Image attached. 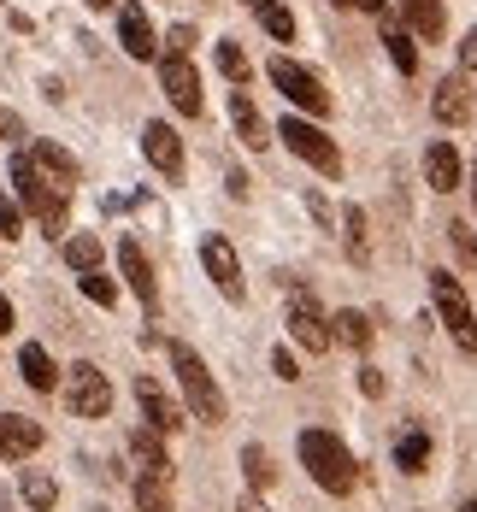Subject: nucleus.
Segmentation results:
<instances>
[{
	"mask_svg": "<svg viewBox=\"0 0 477 512\" xmlns=\"http://www.w3.org/2000/svg\"><path fill=\"white\" fill-rule=\"evenodd\" d=\"M295 454H301V471L313 477L330 501H348V495L360 489V460H354V448H348L336 430L307 424V430L295 436Z\"/></svg>",
	"mask_w": 477,
	"mask_h": 512,
	"instance_id": "nucleus-1",
	"label": "nucleus"
},
{
	"mask_svg": "<svg viewBox=\"0 0 477 512\" xmlns=\"http://www.w3.org/2000/svg\"><path fill=\"white\" fill-rule=\"evenodd\" d=\"M6 183H12V195H18V206L48 230L53 242H65L71 236V195L53 183L48 171L36 165L30 154H12V171H6Z\"/></svg>",
	"mask_w": 477,
	"mask_h": 512,
	"instance_id": "nucleus-2",
	"label": "nucleus"
},
{
	"mask_svg": "<svg viewBox=\"0 0 477 512\" xmlns=\"http://www.w3.org/2000/svg\"><path fill=\"white\" fill-rule=\"evenodd\" d=\"M165 359H171V377H177V395H183V407H189V418H201L207 430H218V424H230V401H224V389H218V377H212V365L189 342H165Z\"/></svg>",
	"mask_w": 477,
	"mask_h": 512,
	"instance_id": "nucleus-3",
	"label": "nucleus"
},
{
	"mask_svg": "<svg viewBox=\"0 0 477 512\" xmlns=\"http://www.w3.org/2000/svg\"><path fill=\"white\" fill-rule=\"evenodd\" d=\"M289 154L301 159V165H313L318 177H342V148H336V136H324V124L318 118H301V112H283L277 118V130H271Z\"/></svg>",
	"mask_w": 477,
	"mask_h": 512,
	"instance_id": "nucleus-4",
	"label": "nucleus"
},
{
	"mask_svg": "<svg viewBox=\"0 0 477 512\" xmlns=\"http://www.w3.org/2000/svg\"><path fill=\"white\" fill-rule=\"evenodd\" d=\"M430 307L442 318V330H448V342L460 348L466 359H477V312H472V295L460 289V277L454 271H430Z\"/></svg>",
	"mask_w": 477,
	"mask_h": 512,
	"instance_id": "nucleus-5",
	"label": "nucleus"
},
{
	"mask_svg": "<svg viewBox=\"0 0 477 512\" xmlns=\"http://www.w3.org/2000/svg\"><path fill=\"white\" fill-rule=\"evenodd\" d=\"M59 389H65V412H71V418H89V424L112 418V401H118V389H112V377H106L95 359H71Z\"/></svg>",
	"mask_w": 477,
	"mask_h": 512,
	"instance_id": "nucleus-6",
	"label": "nucleus"
},
{
	"mask_svg": "<svg viewBox=\"0 0 477 512\" xmlns=\"http://www.w3.org/2000/svg\"><path fill=\"white\" fill-rule=\"evenodd\" d=\"M265 77H271V89L295 106L301 118H324V112H330V89L318 83V71H307L301 59H289V53H271V59H265Z\"/></svg>",
	"mask_w": 477,
	"mask_h": 512,
	"instance_id": "nucleus-7",
	"label": "nucleus"
},
{
	"mask_svg": "<svg viewBox=\"0 0 477 512\" xmlns=\"http://www.w3.org/2000/svg\"><path fill=\"white\" fill-rule=\"evenodd\" d=\"M283 324H289V342H295L301 354H313V359H318V354H330V348H336L330 312L318 307L307 289H295V283H289V318H283Z\"/></svg>",
	"mask_w": 477,
	"mask_h": 512,
	"instance_id": "nucleus-8",
	"label": "nucleus"
},
{
	"mask_svg": "<svg viewBox=\"0 0 477 512\" xmlns=\"http://www.w3.org/2000/svg\"><path fill=\"white\" fill-rule=\"evenodd\" d=\"M159 89H165V101L177 118H207V95H201V71H195V59H183V53H159Z\"/></svg>",
	"mask_w": 477,
	"mask_h": 512,
	"instance_id": "nucleus-9",
	"label": "nucleus"
},
{
	"mask_svg": "<svg viewBox=\"0 0 477 512\" xmlns=\"http://www.w3.org/2000/svg\"><path fill=\"white\" fill-rule=\"evenodd\" d=\"M201 271L212 277V289L230 301V307H242L248 301V277H242V254H236V242L230 236H201Z\"/></svg>",
	"mask_w": 477,
	"mask_h": 512,
	"instance_id": "nucleus-10",
	"label": "nucleus"
},
{
	"mask_svg": "<svg viewBox=\"0 0 477 512\" xmlns=\"http://www.w3.org/2000/svg\"><path fill=\"white\" fill-rule=\"evenodd\" d=\"M142 159L159 171V183H183V171H189V154H183V136H177V124H165V118H148L142 124Z\"/></svg>",
	"mask_w": 477,
	"mask_h": 512,
	"instance_id": "nucleus-11",
	"label": "nucleus"
},
{
	"mask_svg": "<svg viewBox=\"0 0 477 512\" xmlns=\"http://www.w3.org/2000/svg\"><path fill=\"white\" fill-rule=\"evenodd\" d=\"M118 271H124V289L142 301V312L159 318V271H154V259H148V248H142L136 236H118Z\"/></svg>",
	"mask_w": 477,
	"mask_h": 512,
	"instance_id": "nucleus-12",
	"label": "nucleus"
},
{
	"mask_svg": "<svg viewBox=\"0 0 477 512\" xmlns=\"http://www.w3.org/2000/svg\"><path fill=\"white\" fill-rule=\"evenodd\" d=\"M136 407H142V424H148V430H159L165 442L189 424V407H183L171 389H159L154 377H136Z\"/></svg>",
	"mask_w": 477,
	"mask_h": 512,
	"instance_id": "nucleus-13",
	"label": "nucleus"
},
{
	"mask_svg": "<svg viewBox=\"0 0 477 512\" xmlns=\"http://www.w3.org/2000/svg\"><path fill=\"white\" fill-rule=\"evenodd\" d=\"M118 48L130 53V59H142V65H159V36H154V18H148V6L142 0H118Z\"/></svg>",
	"mask_w": 477,
	"mask_h": 512,
	"instance_id": "nucleus-14",
	"label": "nucleus"
},
{
	"mask_svg": "<svg viewBox=\"0 0 477 512\" xmlns=\"http://www.w3.org/2000/svg\"><path fill=\"white\" fill-rule=\"evenodd\" d=\"M48 448V430L24 412H0V460L6 465H30L36 454Z\"/></svg>",
	"mask_w": 477,
	"mask_h": 512,
	"instance_id": "nucleus-15",
	"label": "nucleus"
},
{
	"mask_svg": "<svg viewBox=\"0 0 477 512\" xmlns=\"http://www.w3.org/2000/svg\"><path fill=\"white\" fill-rule=\"evenodd\" d=\"M124 454H130V465H136V477H159V483H171V448H165V436L159 430H148V424H136L130 436H124Z\"/></svg>",
	"mask_w": 477,
	"mask_h": 512,
	"instance_id": "nucleus-16",
	"label": "nucleus"
},
{
	"mask_svg": "<svg viewBox=\"0 0 477 512\" xmlns=\"http://www.w3.org/2000/svg\"><path fill=\"white\" fill-rule=\"evenodd\" d=\"M18 377H24V389H36V395H59L65 365H53V354L42 342H18Z\"/></svg>",
	"mask_w": 477,
	"mask_h": 512,
	"instance_id": "nucleus-17",
	"label": "nucleus"
},
{
	"mask_svg": "<svg viewBox=\"0 0 477 512\" xmlns=\"http://www.w3.org/2000/svg\"><path fill=\"white\" fill-rule=\"evenodd\" d=\"M401 30H413V42H442L448 36V6L442 0H395Z\"/></svg>",
	"mask_w": 477,
	"mask_h": 512,
	"instance_id": "nucleus-18",
	"label": "nucleus"
},
{
	"mask_svg": "<svg viewBox=\"0 0 477 512\" xmlns=\"http://www.w3.org/2000/svg\"><path fill=\"white\" fill-rule=\"evenodd\" d=\"M430 112H436V124H448V130L472 124V89H466V71H454V77H442V83H436Z\"/></svg>",
	"mask_w": 477,
	"mask_h": 512,
	"instance_id": "nucleus-19",
	"label": "nucleus"
},
{
	"mask_svg": "<svg viewBox=\"0 0 477 512\" xmlns=\"http://www.w3.org/2000/svg\"><path fill=\"white\" fill-rule=\"evenodd\" d=\"M230 124H236V142H242V148H254V154L271 142V124L260 118V106H254L248 89H230Z\"/></svg>",
	"mask_w": 477,
	"mask_h": 512,
	"instance_id": "nucleus-20",
	"label": "nucleus"
},
{
	"mask_svg": "<svg viewBox=\"0 0 477 512\" xmlns=\"http://www.w3.org/2000/svg\"><path fill=\"white\" fill-rule=\"evenodd\" d=\"M460 177H466V171H460V148H454V142H430V148H424V183H430L436 195H454Z\"/></svg>",
	"mask_w": 477,
	"mask_h": 512,
	"instance_id": "nucleus-21",
	"label": "nucleus"
},
{
	"mask_svg": "<svg viewBox=\"0 0 477 512\" xmlns=\"http://www.w3.org/2000/svg\"><path fill=\"white\" fill-rule=\"evenodd\" d=\"M30 159H36V165L48 171V177L59 183V189H65V195H71V189L83 183V159L71 154V148H59V142H48V136H42V142L30 148Z\"/></svg>",
	"mask_w": 477,
	"mask_h": 512,
	"instance_id": "nucleus-22",
	"label": "nucleus"
},
{
	"mask_svg": "<svg viewBox=\"0 0 477 512\" xmlns=\"http://www.w3.org/2000/svg\"><path fill=\"white\" fill-rule=\"evenodd\" d=\"M18 501L30 512H53L59 507V477L48 465H18Z\"/></svg>",
	"mask_w": 477,
	"mask_h": 512,
	"instance_id": "nucleus-23",
	"label": "nucleus"
},
{
	"mask_svg": "<svg viewBox=\"0 0 477 512\" xmlns=\"http://www.w3.org/2000/svg\"><path fill=\"white\" fill-rule=\"evenodd\" d=\"M59 254H65V265H71L77 277H89V271H106V242L95 236V230H71V236L59 242Z\"/></svg>",
	"mask_w": 477,
	"mask_h": 512,
	"instance_id": "nucleus-24",
	"label": "nucleus"
},
{
	"mask_svg": "<svg viewBox=\"0 0 477 512\" xmlns=\"http://www.w3.org/2000/svg\"><path fill=\"white\" fill-rule=\"evenodd\" d=\"M430 454H436V442H430V430H424V424H407V430L395 436V465H401L407 477L430 471Z\"/></svg>",
	"mask_w": 477,
	"mask_h": 512,
	"instance_id": "nucleus-25",
	"label": "nucleus"
},
{
	"mask_svg": "<svg viewBox=\"0 0 477 512\" xmlns=\"http://www.w3.org/2000/svg\"><path fill=\"white\" fill-rule=\"evenodd\" d=\"M383 53L395 59L401 77H419V42H413V30H401V18H389V12H383Z\"/></svg>",
	"mask_w": 477,
	"mask_h": 512,
	"instance_id": "nucleus-26",
	"label": "nucleus"
},
{
	"mask_svg": "<svg viewBox=\"0 0 477 512\" xmlns=\"http://www.w3.org/2000/svg\"><path fill=\"white\" fill-rule=\"evenodd\" d=\"M330 330H336V342H342V348H354V354H366L371 342H377V324H371L360 307L330 312Z\"/></svg>",
	"mask_w": 477,
	"mask_h": 512,
	"instance_id": "nucleus-27",
	"label": "nucleus"
},
{
	"mask_svg": "<svg viewBox=\"0 0 477 512\" xmlns=\"http://www.w3.org/2000/svg\"><path fill=\"white\" fill-rule=\"evenodd\" d=\"M236 460H242V477H248V489H254V495H265V489L277 483V460H271V448H265V442H242V454H236Z\"/></svg>",
	"mask_w": 477,
	"mask_h": 512,
	"instance_id": "nucleus-28",
	"label": "nucleus"
},
{
	"mask_svg": "<svg viewBox=\"0 0 477 512\" xmlns=\"http://www.w3.org/2000/svg\"><path fill=\"white\" fill-rule=\"evenodd\" d=\"M254 18H260V30L271 42H295V12H289V0H254Z\"/></svg>",
	"mask_w": 477,
	"mask_h": 512,
	"instance_id": "nucleus-29",
	"label": "nucleus"
},
{
	"mask_svg": "<svg viewBox=\"0 0 477 512\" xmlns=\"http://www.w3.org/2000/svg\"><path fill=\"white\" fill-rule=\"evenodd\" d=\"M77 289H83V301L101 312H118V295H124V283L118 277H106V271H89V277H77Z\"/></svg>",
	"mask_w": 477,
	"mask_h": 512,
	"instance_id": "nucleus-30",
	"label": "nucleus"
},
{
	"mask_svg": "<svg viewBox=\"0 0 477 512\" xmlns=\"http://www.w3.org/2000/svg\"><path fill=\"white\" fill-rule=\"evenodd\" d=\"M212 65H218V71H224V77H230L236 89H242V83L254 77V65H248V53H242V42H236V36H224V42L212 48Z\"/></svg>",
	"mask_w": 477,
	"mask_h": 512,
	"instance_id": "nucleus-31",
	"label": "nucleus"
},
{
	"mask_svg": "<svg viewBox=\"0 0 477 512\" xmlns=\"http://www.w3.org/2000/svg\"><path fill=\"white\" fill-rule=\"evenodd\" d=\"M130 495H136V512H177L171 483H159V477H130Z\"/></svg>",
	"mask_w": 477,
	"mask_h": 512,
	"instance_id": "nucleus-32",
	"label": "nucleus"
},
{
	"mask_svg": "<svg viewBox=\"0 0 477 512\" xmlns=\"http://www.w3.org/2000/svg\"><path fill=\"white\" fill-rule=\"evenodd\" d=\"M342 242H348V259L366 265L371 242H366V206H342Z\"/></svg>",
	"mask_w": 477,
	"mask_h": 512,
	"instance_id": "nucleus-33",
	"label": "nucleus"
},
{
	"mask_svg": "<svg viewBox=\"0 0 477 512\" xmlns=\"http://www.w3.org/2000/svg\"><path fill=\"white\" fill-rule=\"evenodd\" d=\"M24 206H18V195H0V242H18V230H24Z\"/></svg>",
	"mask_w": 477,
	"mask_h": 512,
	"instance_id": "nucleus-34",
	"label": "nucleus"
},
{
	"mask_svg": "<svg viewBox=\"0 0 477 512\" xmlns=\"http://www.w3.org/2000/svg\"><path fill=\"white\" fill-rule=\"evenodd\" d=\"M195 42H201V36H195V24H171V30H165V48H159V53H183V59H189V53H195Z\"/></svg>",
	"mask_w": 477,
	"mask_h": 512,
	"instance_id": "nucleus-35",
	"label": "nucleus"
},
{
	"mask_svg": "<svg viewBox=\"0 0 477 512\" xmlns=\"http://www.w3.org/2000/svg\"><path fill=\"white\" fill-rule=\"evenodd\" d=\"M271 371H277V383H301V359H295V348H271Z\"/></svg>",
	"mask_w": 477,
	"mask_h": 512,
	"instance_id": "nucleus-36",
	"label": "nucleus"
},
{
	"mask_svg": "<svg viewBox=\"0 0 477 512\" xmlns=\"http://www.w3.org/2000/svg\"><path fill=\"white\" fill-rule=\"evenodd\" d=\"M354 383H360V395H366V401H377V395L389 389V383H383V371H377L371 359H360V377H354Z\"/></svg>",
	"mask_w": 477,
	"mask_h": 512,
	"instance_id": "nucleus-37",
	"label": "nucleus"
},
{
	"mask_svg": "<svg viewBox=\"0 0 477 512\" xmlns=\"http://www.w3.org/2000/svg\"><path fill=\"white\" fill-rule=\"evenodd\" d=\"M30 130H24V118L12 112V106H0V142H24Z\"/></svg>",
	"mask_w": 477,
	"mask_h": 512,
	"instance_id": "nucleus-38",
	"label": "nucleus"
},
{
	"mask_svg": "<svg viewBox=\"0 0 477 512\" xmlns=\"http://www.w3.org/2000/svg\"><path fill=\"white\" fill-rule=\"evenodd\" d=\"M460 71H466V77H477V24L460 36Z\"/></svg>",
	"mask_w": 477,
	"mask_h": 512,
	"instance_id": "nucleus-39",
	"label": "nucleus"
},
{
	"mask_svg": "<svg viewBox=\"0 0 477 512\" xmlns=\"http://www.w3.org/2000/svg\"><path fill=\"white\" fill-rule=\"evenodd\" d=\"M12 330H18V312H12V301H6V295H0V342H6Z\"/></svg>",
	"mask_w": 477,
	"mask_h": 512,
	"instance_id": "nucleus-40",
	"label": "nucleus"
},
{
	"mask_svg": "<svg viewBox=\"0 0 477 512\" xmlns=\"http://www.w3.org/2000/svg\"><path fill=\"white\" fill-rule=\"evenodd\" d=\"M307 212H313L318 224H330V201H324V195H318V189H307Z\"/></svg>",
	"mask_w": 477,
	"mask_h": 512,
	"instance_id": "nucleus-41",
	"label": "nucleus"
},
{
	"mask_svg": "<svg viewBox=\"0 0 477 512\" xmlns=\"http://www.w3.org/2000/svg\"><path fill=\"white\" fill-rule=\"evenodd\" d=\"M236 512H271V507H265V495H254V489H242V495H236Z\"/></svg>",
	"mask_w": 477,
	"mask_h": 512,
	"instance_id": "nucleus-42",
	"label": "nucleus"
},
{
	"mask_svg": "<svg viewBox=\"0 0 477 512\" xmlns=\"http://www.w3.org/2000/svg\"><path fill=\"white\" fill-rule=\"evenodd\" d=\"M354 12H371V18H383V12H389V0H354Z\"/></svg>",
	"mask_w": 477,
	"mask_h": 512,
	"instance_id": "nucleus-43",
	"label": "nucleus"
},
{
	"mask_svg": "<svg viewBox=\"0 0 477 512\" xmlns=\"http://www.w3.org/2000/svg\"><path fill=\"white\" fill-rule=\"evenodd\" d=\"M89 12H118V0H83Z\"/></svg>",
	"mask_w": 477,
	"mask_h": 512,
	"instance_id": "nucleus-44",
	"label": "nucleus"
},
{
	"mask_svg": "<svg viewBox=\"0 0 477 512\" xmlns=\"http://www.w3.org/2000/svg\"><path fill=\"white\" fill-rule=\"evenodd\" d=\"M0 512H12V489L6 483H0Z\"/></svg>",
	"mask_w": 477,
	"mask_h": 512,
	"instance_id": "nucleus-45",
	"label": "nucleus"
},
{
	"mask_svg": "<svg viewBox=\"0 0 477 512\" xmlns=\"http://www.w3.org/2000/svg\"><path fill=\"white\" fill-rule=\"evenodd\" d=\"M472 206H477V154H472Z\"/></svg>",
	"mask_w": 477,
	"mask_h": 512,
	"instance_id": "nucleus-46",
	"label": "nucleus"
},
{
	"mask_svg": "<svg viewBox=\"0 0 477 512\" xmlns=\"http://www.w3.org/2000/svg\"><path fill=\"white\" fill-rule=\"evenodd\" d=\"M460 512H477V495H472V501H460Z\"/></svg>",
	"mask_w": 477,
	"mask_h": 512,
	"instance_id": "nucleus-47",
	"label": "nucleus"
},
{
	"mask_svg": "<svg viewBox=\"0 0 477 512\" xmlns=\"http://www.w3.org/2000/svg\"><path fill=\"white\" fill-rule=\"evenodd\" d=\"M330 6H354V0H330Z\"/></svg>",
	"mask_w": 477,
	"mask_h": 512,
	"instance_id": "nucleus-48",
	"label": "nucleus"
},
{
	"mask_svg": "<svg viewBox=\"0 0 477 512\" xmlns=\"http://www.w3.org/2000/svg\"><path fill=\"white\" fill-rule=\"evenodd\" d=\"M242 6H254V0H242Z\"/></svg>",
	"mask_w": 477,
	"mask_h": 512,
	"instance_id": "nucleus-49",
	"label": "nucleus"
},
{
	"mask_svg": "<svg viewBox=\"0 0 477 512\" xmlns=\"http://www.w3.org/2000/svg\"><path fill=\"white\" fill-rule=\"evenodd\" d=\"M0 6H6V0H0Z\"/></svg>",
	"mask_w": 477,
	"mask_h": 512,
	"instance_id": "nucleus-50",
	"label": "nucleus"
}]
</instances>
